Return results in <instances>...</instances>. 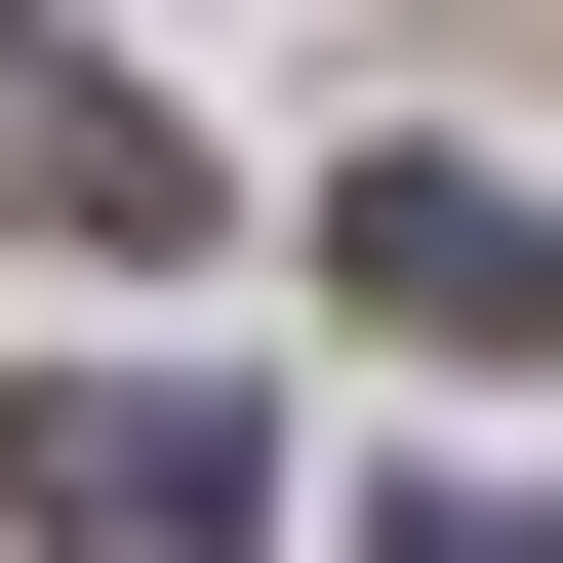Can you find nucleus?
Listing matches in <instances>:
<instances>
[{
  "mask_svg": "<svg viewBox=\"0 0 563 563\" xmlns=\"http://www.w3.org/2000/svg\"><path fill=\"white\" fill-rule=\"evenodd\" d=\"M0 523H41V563H282V483H242V402H0Z\"/></svg>",
  "mask_w": 563,
  "mask_h": 563,
  "instance_id": "f257e3e1",
  "label": "nucleus"
},
{
  "mask_svg": "<svg viewBox=\"0 0 563 563\" xmlns=\"http://www.w3.org/2000/svg\"><path fill=\"white\" fill-rule=\"evenodd\" d=\"M322 282L443 322V363H563V201H523V162H363V201H322Z\"/></svg>",
  "mask_w": 563,
  "mask_h": 563,
  "instance_id": "f03ea898",
  "label": "nucleus"
},
{
  "mask_svg": "<svg viewBox=\"0 0 563 563\" xmlns=\"http://www.w3.org/2000/svg\"><path fill=\"white\" fill-rule=\"evenodd\" d=\"M0 242H201V121L121 41H41V0H0Z\"/></svg>",
  "mask_w": 563,
  "mask_h": 563,
  "instance_id": "7ed1b4c3",
  "label": "nucleus"
},
{
  "mask_svg": "<svg viewBox=\"0 0 563 563\" xmlns=\"http://www.w3.org/2000/svg\"><path fill=\"white\" fill-rule=\"evenodd\" d=\"M402 563H563V483H443V523H402Z\"/></svg>",
  "mask_w": 563,
  "mask_h": 563,
  "instance_id": "20e7f679",
  "label": "nucleus"
}]
</instances>
